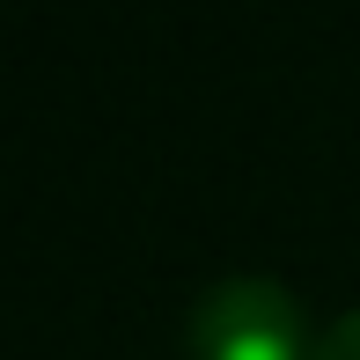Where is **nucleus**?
<instances>
[{"label":"nucleus","mask_w":360,"mask_h":360,"mask_svg":"<svg viewBox=\"0 0 360 360\" xmlns=\"http://www.w3.org/2000/svg\"><path fill=\"white\" fill-rule=\"evenodd\" d=\"M309 360H360V309H353V316H338L331 331L316 338V353H309Z\"/></svg>","instance_id":"2"},{"label":"nucleus","mask_w":360,"mask_h":360,"mask_svg":"<svg viewBox=\"0 0 360 360\" xmlns=\"http://www.w3.org/2000/svg\"><path fill=\"white\" fill-rule=\"evenodd\" d=\"M309 353L316 338L302 323V302L265 272H236L191 302L184 360H309Z\"/></svg>","instance_id":"1"}]
</instances>
